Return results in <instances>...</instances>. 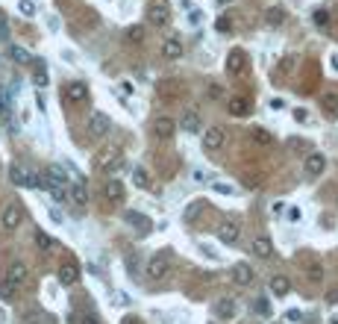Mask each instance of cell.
Returning a JSON list of instances; mask_svg holds the SVG:
<instances>
[{"label":"cell","instance_id":"26","mask_svg":"<svg viewBox=\"0 0 338 324\" xmlns=\"http://www.w3.org/2000/svg\"><path fill=\"white\" fill-rule=\"evenodd\" d=\"M265 24H268V27H282V24H285V12H282L280 6L265 9Z\"/></svg>","mask_w":338,"mask_h":324},{"label":"cell","instance_id":"45","mask_svg":"<svg viewBox=\"0 0 338 324\" xmlns=\"http://www.w3.org/2000/svg\"><path fill=\"white\" fill-rule=\"evenodd\" d=\"M294 121L306 124V121H309V112H306V109H297V112H294Z\"/></svg>","mask_w":338,"mask_h":324},{"label":"cell","instance_id":"25","mask_svg":"<svg viewBox=\"0 0 338 324\" xmlns=\"http://www.w3.org/2000/svg\"><path fill=\"white\" fill-rule=\"evenodd\" d=\"M162 56L165 59H179V56H183V45H179V38H168V41H165L162 45Z\"/></svg>","mask_w":338,"mask_h":324},{"label":"cell","instance_id":"3","mask_svg":"<svg viewBox=\"0 0 338 324\" xmlns=\"http://www.w3.org/2000/svg\"><path fill=\"white\" fill-rule=\"evenodd\" d=\"M147 21H150L153 27H165L168 21H171V9H168L165 0H156V3L147 6Z\"/></svg>","mask_w":338,"mask_h":324},{"label":"cell","instance_id":"10","mask_svg":"<svg viewBox=\"0 0 338 324\" xmlns=\"http://www.w3.org/2000/svg\"><path fill=\"white\" fill-rule=\"evenodd\" d=\"M218 239H221L223 245H238V239H241V227H238L235 221H223L221 227H218Z\"/></svg>","mask_w":338,"mask_h":324},{"label":"cell","instance_id":"36","mask_svg":"<svg viewBox=\"0 0 338 324\" xmlns=\"http://www.w3.org/2000/svg\"><path fill=\"white\" fill-rule=\"evenodd\" d=\"M35 245H38L41 251H50V248H53V239H50L47 233H41V230H35Z\"/></svg>","mask_w":338,"mask_h":324},{"label":"cell","instance_id":"30","mask_svg":"<svg viewBox=\"0 0 338 324\" xmlns=\"http://www.w3.org/2000/svg\"><path fill=\"white\" fill-rule=\"evenodd\" d=\"M250 139L256 144H274V136H271L268 130H262V127H253V130H250Z\"/></svg>","mask_w":338,"mask_h":324},{"label":"cell","instance_id":"2","mask_svg":"<svg viewBox=\"0 0 338 324\" xmlns=\"http://www.w3.org/2000/svg\"><path fill=\"white\" fill-rule=\"evenodd\" d=\"M124 221H127L129 227H136L139 236H147L153 230V221L144 215V212H139V209H127V212H124Z\"/></svg>","mask_w":338,"mask_h":324},{"label":"cell","instance_id":"37","mask_svg":"<svg viewBox=\"0 0 338 324\" xmlns=\"http://www.w3.org/2000/svg\"><path fill=\"white\" fill-rule=\"evenodd\" d=\"M215 30H218V33H233V18L221 15V18L215 21Z\"/></svg>","mask_w":338,"mask_h":324},{"label":"cell","instance_id":"20","mask_svg":"<svg viewBox=\"0 0 338 324\" xmlns=\"http://www.w3.org/2000/svg\"><path fill=\"white\" fill-rule=\"evenodd\" d=\"M271 295H277V298H285L288 292H291V280L288 277H282V274H277V277H271Z\"/></svg>","mask_w":338,"mask_h":324},{"label":"cell","instance_id":"29","mask_svg":"<svg viewBox=\"0 0 338 324\" xmlns=\"http://www.w3.org/2000/svg\"><path fill=\"white\" fill-rule=\"evenodd\" d=\"M144 36H147V30H144L141 24H132L127 30V41H132V45H141V41H144Z\"/></svg>","mask_w":338,"mask_h":324},{"label":"cell","instance_id":"15","mask_svg":"<svg viewBox=\"0 0 338 324\" xmlns=\"http://www.w3.org/2000/svg\"><path fill=\"white\" fill-rule=\"evenodd\" d=\"M103 195L109 204H124V198H127V189H124V183L121 180H109L103 186Z\"/></svg>","mask_w":338,"mask_h":324},{"label":"cell","instance_id":"4","mask_svg":"<svg viewBox=\"0 0 338 324\" xmlns=\"http://www.w3.org/2000/svg\"><path fill=\"white\" fill-rule=\"evenodd\" d=\"M109 127H112V121H109L106 112H94L92 118H88V136L92 139H103L106 133H109Z\"/></svg>","mask_w":338,"mask_h":324},{"label":"cell","instance_id":"35","mask_svg":"<svg viewBox=\"0 0 338 324\" xmlns=\"http://www.w3.org/2000/svg\"><path fill=\"white\" fill-rule=\"evenodd\" d=\"M9 56L15 62H21V65H30V53H27L24 48H18V45H12V48H9Z\"/></svg>","mask_w":338,"mask_h":324},{"label":"cell","instance_id":"38","mask_svg":"<svg viewBox=\"0 0 338 324\" xmlns=\"http://www.w3.org/2000/svg\"><path fill=\"white\" fill-rule=\"evenodd\" d=\"M309 280H312V283H321V280H324V268H321L318 263L309 265Z\"/></svg>","mask_w":338,"mask_h":324},{"label":"cell","instance_id":"16","mask_svg":"<svg viewBox=\"0 0 338 324\" xmlns=\"http://www.w3.org/2000/svg\"><path fill=\"white\" fill-rule=\"evenodd\" d=\"M235 312H238V300H233V298H221L215 304V315L223 318V321H233Z\"/></svg>","mask_w":338,"mask_h":324},{"label":"cell","instance_id":"24","mask_svg":"<svg viewBox=\"0 0 338 324\" xmlns=\"http://www.w3.org/2000/svg\"><path fill=\"white\" fill-rule=\"evenodd\" d=\"M71 201H74V204L77 206H85L88 204V189H85V183H71Z\"/></svg>","mask_w":338,"mask_h":324},{"label":"cell","instance_id":"8","mask_svg":"<svg viewBox=\"0 0 338 324\" xmlns=\"http://www.w3.org/2000/svg\"><path fill=\"white\" fill-rule=\"evenodd\" d=\"M230 280H233L235 286H250L253 283V268L247 263H235L233 271H230Z\"/></svg>","mask_w":338,"mask_h":324},{"label":"cell","instance_id":"14","mask_svg":"<svg viewBox=\"0 0 338 324\" xmlns=\"http://www.w3.org/2000/svg\"><path fill=\"white\" fill-rule=\"evenodd\" d=\"M59 283H62V286H74V283H77V280H80V265L77 263H62L59 265Z\"/></svg>","mask_w":338,"mask_h":324},{"label":"cell","instance_id":"31","mask_svg":"<svg viewBox=\"0 0 338 324\" xmlns=\"http://www.w3.org/2000/svg\"><path fill=\"white\" fill-rule=\"evenodd\" d=\"M21 324H44V312L41 310H27L21 315Z\"/></svg>","mask_w":338,"mask_h":324},{"label":"cell","instance_id":"13","mask_svg":"<svg viewBox=\"0 0 338 324\" xmlns=\"http://www.w3.org/2000/svg\"><path fill=\"white\" fill-rule=\"evenodd\" d=\"M121 162H124V156H121V150H109V154L100 156V162H97V168L103 171V174H115L118 168H121Z\"/></svg>","mask_w":338,"mask_h":324},{"label":"cell","instance_id":"6","mask_svg":"<svg viewBox=\"0 0 338 324\" xmlns=\"http://www.w3.org/2000/svg\"><path fill=\"white\" fill-rule=\"evenodd\" d=\"M3 227L6 230H18L21 227V221H24V209H21V204H9L6 209H3Z\"/></svg>","mask_w":338,"mask_h":324},{"label":"cell","instance_id":"33","mask_svg":"<svg viewBox=\"0 0 338 324\" xmlns=\"http://www.w3.org/2000/svg\"><path fill=\"white\" fill-rule=\"evenodd\" d=\"M0 298L3 300H15L18 298V286L9 283V280H3V283H0Z\"/></svg>","mask_w":338,"mask_h":324},{"label":"cell","instance_id":"43","mask_svg":"<svg viewBox=\"0 0 338 324\" xmlns=\"http://www.w3.org/2000/svg\"><path fill=\"white\" fill-rule=\"evenodd\" d=\"M206 95H209L212 100H218V97L223 95V89H221V85H218V83H212V85H209V92H206Z\"/></svg>","mask_w":338,"mask_h":324},{"label":"cell","instance_id":"27","mask_svg":"<svg viewBox=\"0 0 338 324\" xmlns=\"http://www.w3.org/2000/svg\"><path fill=\"white\" fill-rule=\"evenodd\" d=\"M321 106L327 109L329 115H338V95H335V92H327V95H321Z\"/></svg>","mask_w":338,"mask_h":324},{"label":"cell","instance_id":"28","mask_svg":"<svg viewBox=\"0 0 338 324\" xmlns=\"http://www.w3.org/2000/svg\"><path fill=\"white\" fill-rule=\"evenodd\" d=\"M132 186H139V189H150V174L144 168H132Z\"/></svg>","mask_w":338,"mask_h":324},{"label":"cell","instance_id":"18","mask_svg":"<svg viewBox=\"0 0 338 324\" xmlns=\"http://www.w3.org/2000/svg\"><path fill=\"white\" fill-rule=\"evenodd\" d=\"M174 130H176V124L171 118H165V115L153 121V136H156V139H171Z\"/></svg>","mask_w":338,"mask_h":324},{"label":"cell","instance_id":"46","mask_svg":"<svg viewBox=\"0 0 338 324\" xmlns=\"http://www.w3.org/2000/svg\"><path fill=\"white\" fill-rule=\"evenodd\" d=\"M6 33H9V24H6V18L0 15V38H6Z\"/></svg>","mask_w":338,"mask_h":324},{"label":"cell","instance_id":"5","mask_svg":"<svg viewBox=\"0 0 338 324\" xmlns=\"http://www.w3.org/2000/svg\"><path fill=\"white\" fill-rule=\"evenodd\" d=\"M223 142H227L223 127H209V130L203 133V147H206V150H221Z\"/></svg>","mask_w":338,"mask_h":324},{"label":"cell","instance_id":"9","mask_svg":"<svg viewBox=\"0 0 338 324\" xmlns=\"http://www.w3.org/2000/svg\"><path fill=\"white\" fill-rule=\"evenodd\" d=\"M65 100H68V103H85V100H88V85L80 83V80H77V83H68L65 85Z\"/></svg>","mask_w":338,"mask_h":324},{"label":"cell","instance_id":"21","mask_svg":"<svg viewBox=\"0 0 338 324\" xmlns=\"http://www.w3.org/2000/svg\"><path fill=\"white\" fill-rule=\"evenodd\" d=\"M179 130H186V133H200L203 130V121H200L197 112H186V115L179 118Z\"/></svg>","mask_w":338,"mask_h":324},{"label":"cell","instance_id":"12","mask_svg":"<svg viewBox=\"0 0 338 324\" xmlns=\"http://www.w3.org/2000/svg\"><path fill=\"white\" fill-rule=\"evenodd\" d=\"M27 277H30V271H27V265H24L21 260L9 263V268H6V280H9V283H15V286L21 289L24 283H27Z\"/></svg>","mask_w":338,"mask_h":324},{"label":"cell","instance_id":"47","mask_svg":"<svg viewBox=\"0 0 338 324\" xmlns=\"http://www.w3.org/2000/svg\"><path fill=\"white\" fill-rule=\"evenodd\" d=\"M327 304H338V289H332V292H327Z\"/></svg>","mask_w":338,"mask_h":324},{"label":"cell","instance_id":"49","mask_svg":"<svg viewBox=\"0 0 338 324\" xmlns=\"http://www.w3.org/2000/svg\"><path fill=\"white\" fill-rule=\"evenodd\" d=\"M288 218H291V221H300V209H297V206H291V209H288Z\"/></svg>","mask_w":338,"mask_h":324},{"label":"cell","instance_id":"44","mask_svg":"<svg viewBox=\"0 0 338 324\" xmlns=\"http://www.w3.org/2000/svg\"><path fill=\"white\" fill-rule=\"evenodd\" d=\"M256 312H262V315H268V312H271V307H268V300H265V298L256 300Z\"/></svg>","mask_w":338,"mask_h":324},{"label":"cell","instance_id":"23","mask_svg":"<svg viewBox=\"0 0 338 324\" xmlns=\"http://www.w3.org/2000/svg\"><path fill=\"white\" fill-rule=\"evenodd\" d=\"M9 180L15 183V186L30 189V171L24 168V165H12V168H9Z\"/></svg>","mask_w":338,"mask_h":324},{"label":"cell","instance_id":"50","mask_svg":"<svg viewBox=\"0 0 338 324\" xmlns=\"http://www.w3.org/2000/svg\"><path fill=\"white\" fill-rule=\"evenodd\" d=\"M121 324H141V321H139V318H124Z\"/></svg>","mask_w":338,"mask_h":324},{"label":"cell","instance_id":"1","mask_svg":"<svg viewBox=\"0 0 338 324\" xmlns=\"http://www.w3.org/2000/svg\"><path fill=\"white\" fill-rule=\"evenodd\" d=\"M168 271H171V260H168V253H153L150 260H147V268H144L147 280H165Z\"/></svg>","mask_w":338,"mask_h":324},{"label":"cell","instance_id":"51","mask_svg":"<svg viewBox=\"0 0 338 324\" xmlns=\"http://www.w3.org/2000/svg\"><path fill=\"white\" fill-rule=\"evenodd\" d=\"M215 3H221V6H227V3H233V0H215Z\"/></svg>","mask_w":338,"mask_h":324},{"label":"cell","instance_id":"34","mask_svg":"<svg viewBox=\"0 0 338 324\" xmlns=\"http://www.w3.org/2000/svg\"><path fill=\"white\" fill-rule=\"evenodd\" d=\"M203 209H206V204H200V201H194V204H188V209H186V215H183V218H186L188 224H191V221H197V215L203 212Z\"/></svg>","mask_w":338,"mask_h":324},{"label":"cell","instance_id":"32","mask_svg":"<svg viewBox=\"0 0 338 324\" xmlns=\"http://www.w3.org/2000/svg\"><path fill=\"white\" fill-rule=\"evenodd\" d=\"M312 24H315L318 30H327L329 27V12L327 9H315V12H312Z\"/></svg>","mask_w":338,"mask_h":324},{"label":"cell","instance_id":"17","mask_svg":"<svg viewBox=\"0 0 338 324\" xmlns=\"http://www.w3.org/2000/svg\"><path fill=\"white\" fill-rule=\"evenodd\" d=\"M244 65H247V56H244V50H230V53H227V71L230 74H235V77H238V74L244 71Z\"/></svg>","mask_w":338,"mask_h":324},{"label":"cell","instance_id":"22","mask_svg":"<svg viewBox=\"0 0 338 324\" xmlns=\"http://www.w3.org/2000/svg\"><path fill=\"white\" fill-rule=\"evenodd\" d=\"M227 109H230V115H235V118L250 115V103H247L244 97H230V100H227Z\"/></svg>","mask_w":338,"mask_h":324},{"label":"cell","instance_id":"48","mask_svg":"<svg viewBox=\"0 0 338 324\" xmlns=\"http://www.w3.org/2000/svg\"><path fill=\"white\" fill-rule=\"evenodd\" d=\"M285 318H288V321H300V312H297V310H288V312H285Z\"/></svg>","mask_w":338,"mask_h":324},{"label":"cell","instance_id":"7","mask_svg":"<svg viewBox=\"0 0 338 324\" xmlns=\"http://www.w3.org/2000/svg\"><path fill=\"white\" fill-rule=\"evenodd\" d=\"M303 171L309 174V177H321L324 171H327V156L324 154H309L303 162Z\"/></svg>","mask_w":338,"mask_h":324},{"label":"cell","instance_id":"41","mask_svg":"<svg viewBox=\"0 0 338 324\" xmlns=\"http://www.w3.org/2000/svg\"><path fill=\"white\" fill-rule=\"evenodd\" d=\"M33 80H35V85H47V71H44V68H35Z\"/></svg>","mask_w":338,"mask_h":324},{"label":"cell","instance_id":"39","mask_svg":"<svg viewBox=\"0 0 338 324\" xmlns=\"http://www.w3.org/2000/svg\"><path fill=\"white\" fill-rule=\"evenodd\" d=\"M212 189L218 195H235V186H227V183H212Z\"/></svg>","mask_w":338,"mask_h":324},{"label":"cell","instance_id":"11","mask_svg":"<svg viewBox=\"0 0 338 324\" xmlns=\"http://www.w3.org/2000/svg\"><path fill=\"white\" fill-rule=\"evenodd\" d=\"M250 253L259 256V260H271L274 256V242L268 236H256V239L250 242Z\"/></svg>","mask_w":338,"mask_h":324},{"label":"cell","instance_id":"19","mask_svg":"<svg viewBox=\"0 0 338 324\" xmlns=\"http://www.w3.org/2000/svg\"><path fill=\"white\" fill-rule=\"evenodd\" d=\"M44 180H47V189H53V186H68V174L65 168H59V165H50L44 171Z\"/></svg>","mask_w":338,"mask_h":324},{"label":"cell","instance_id":"42","mask_svg":"<svg viewBox=\"0 0 338 324\" xmlns=\"http://www.w3.org/2000/svg\"><path fill=\"white\" fill-rule=\"evenodd\" d=\"M80 324H100V318H97L94 312H82V315H80Z\"/></svg>","mask_w":338,"mask_h":324},{"label":"cell","instance_id":"40","mask_svg":"<svg viewBox=\"0 0 338 324\" xmlns=\"http://www.w3.org/2000/svg\"><path fill=\"white\" fill-rule=\"evenodd\" d=\"M18 9H21V15H35V3H33V0H21V3H18Z\"/></svg>","mask_w":338,"mask_h":324}]
</instances>
